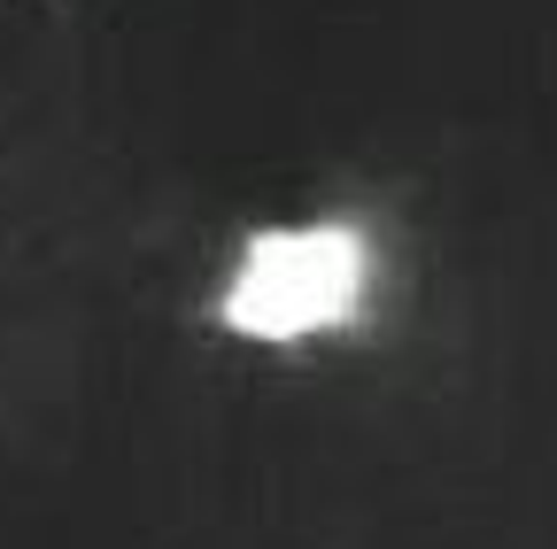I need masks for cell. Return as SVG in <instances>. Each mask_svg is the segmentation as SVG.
<instances>
[{"instance_id":"1","label":"cell","mask_w":557,"mask_h":549,"mask_svg":"<svg viewBox=\"0 0 557 549\" xmlns=\"http://www.w3.org/2000/svg\"><path fill=\"white\" fill-rule=\"evenodd\" d=\"M380 248L357 217H310V225H263L240 240L233 271L218 279V325L233 340H263V349H295V340L357 325L372 302Z\"/></svg>"}]
</instances>
